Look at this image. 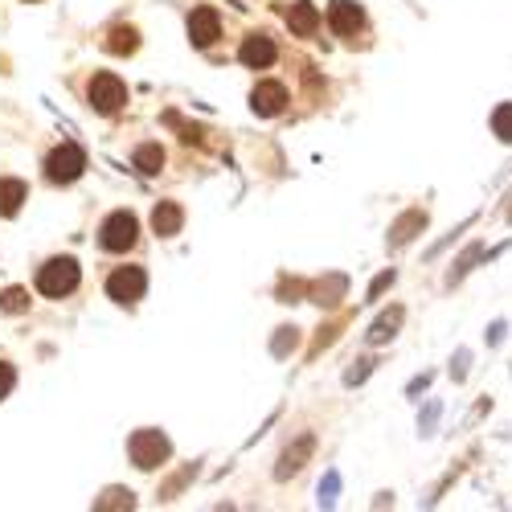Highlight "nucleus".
Returning a JSON list of instances; mask_svg holds the SVG:
<instances>
[{
	"instance_id": "nucleus-5",
	"label": "nucleus",
	"mask_w": 512,
	"mask_h": 512,
	"mask_svg": "<svg viewBox=\"0 0 512 512\" xmlns=\"http://www.w3.org/2000/svg\"><path fill=\"white\" fill-rule=\"evenodd\" d=\"M87 99L99 115H115L123 103H127V87L115 78V74H95L91 78V87H87Z\"/></svg>"
},
{
	"instance_id": "nucleus-10",
	"label": "nucleus",
	"mask_w": 512,
	"mask_h": 512,
	"mask_svg": "<svg viewBox=\"0 0 512 512\" xmlns=\"http://www.w3.org/2000/svg\"><path fill=\"white\" fill-rule=\"evenodd\" d=\"M242 62H246L250 70L271 66V62H275V41H271L267 33H250V37L242 41Z\"/></svg>"
},
{
	"instance_id": "nucleus-3",
	"label": "nucleus",
	"mask_w": 512,
	"mask_h": 512,
	"mask_svg": "<svg viewBox=\"0 0 512 512\" xmlns=\"http://www.w3.org/2000/svg\"><path fill=\"white\" fill-rule=\"evenodd\" d=\"M82 168H87V152H82L78 144H62V148H54L50 160H46V177H50L54 185H70V181L82 177Z\"/></svg>"
},
{
	"instance_id": "nucleus-1",
	"label": "nucleus",
	"mask_w": 512,
	"mask_h": 512,
	"mask_svg": "<svg viewBox=\"0 0 512 512\" xmlns=\"http://www.w3.org/2000/svg\"><path fill=\"white\" fill-rule=\"evenodd\" d=\"M78 287V263L74 259H50L46 267L37 271V291L50 295V300H62Z\"/></svg>"
},
{
	"instance_id": "nucleus-8",
	"label": "nucleus",
	"mask_w": 512,
	"mask_h": 512,
	"mask_svg": "<svg viewBox=\"0 0 512 512\" xmlns=\"http://www.w3.org/2000/svg\"><path fill=\"white\" fill-rule=\"evenodd\" d=\"M218 33H222L218 13H213V9H193V17H189V41H193V46H201V50L213 46Z\"/></svg>"
},
{
	"instance_id": "nucleus-7",
	"label": "nucleus",
	"mask_w": 512,
	"mask_h": 512,
	"mask_svg": "<svg viewBox=\"0 0 512 512\" xmlns=\"http://www.w3.org/2000/svg\"><path fill=\"white\" fill-rule=\"evenodd\" d=\"M328 25H332V33H340V37H353V33L365 25V13L353 5V0H332Z\"/></svg>"
},
{
	"instance_id": "nucleus-2",
	"label": "nucleus",
	"mask_w": 512,
	"mask_h": 512,
	"mask_svg": "<svg viewBox=\"0 0 512 512\" xmlns=\"http://www.w3.org/2000/svg\"><path fill=\"white\" fill-rule=\"evenodd\" d=\"M136 238H140V222H136L127 209L111 213V218L103 222V230H99V242H103V250H111V254L132 250V246H136Z\"/></svg>"
},
{
	"instance_id": "nucleus-15",
	"label": "nucleus",
	"mask_w": 512,
	"mask_h": 512,
	"mask_svg": "<svg viewBox=\"0 0 512 512\" xmlns=\"http://www.w3.org/2000/svg\"><path fill=\"white\" fill-rule=\"evenodd\" d=\"M136 168H140V173H148V177H156L160 168H164V152H160V144H144V148H136Z\"/></svg>"
},
{
	"instance_id": "nucleus-18",
	"label": "nucleus",
	"mask_w": 512,
	"mask_h": 512,
	"mask_svg": "<svg viewBox=\"0 0 512 512\" xmlns=\"http://www.w3.org/2000/svg\"><path fill=\"white\" fill-rule=\"evenodd\" d=\"M402 320V312H390L386 320H377V328L369 332V340H386V336H394V324Z\"/></svg>"
},
{
	"instance_id": "nucleus-19",
	"label": "nucleus",
	"mask_w": 512,
	"mask_h": 512,
	"mask_svg": "<svg viewBox=\"0 0 512 512\" xmlns=\"http://www.w3.org/2000/svg\"><path fill=\"white\" fill-rule=\"evenodd\" d=\"M13 381H17V373H13V365H5V361H0V398H5V394L13 390Z\"/></svg>"
},
{
	"instance_id": "nucleus-9",
	"label": "nucleus",
	"mask_w": 512,
	"mask_h": 512,
	"mask_svg": "<svg viewBox=\"0 0 512 512\" xmlns=\"http://www.w3.org/2000/svg\"><path fill=\"white\" fill-rule=\"evenodd\" d=\"M250 107L259 115H279L287 107V87H283V82H259L254 95H250Z\"/></svg>"
},
{
	"instance_id": "nucleus-4",
	"label": "nucleus",
	"mask_w": 512,
	"mask_h": 512,
	"mask_svg": "<svg viewBox=\"0 0 512 512\" xmlns=\"http://www.w3.org/2000/svg\"><path fill=\"white\" fill-rule=\"evenodd\" d=\"M127 451H132V463L144 467V472H156V467L168 459V439L160 431H136L132 443H127Z\"/></svg>"
},
{
	"instance_id": "nucleus-16",
	"label": "nucleus",
	"mask_w": 512,
	"mask_h": 512,
	"mask_svg": "<svg viewBox=\"0 0 512 512\" xmlns=\"http://www.w3.org/2000/svg\"><path fill=\"white\" fill-rule=\"evenodd\" d=\"M0 308H5V312H25L29 308V295L21 287H9L5 295H0Z\"/></svg>"
},
{
	"instance_id": "nucleus-11",
	"label": "nucleus",
	"mask_w": 512,
	"mask_h": 512,
	"mask_svg": "<svg viewBox=\"0 0 512 512\" xmlns=\"http://www.w3.org/2000/svg\"><path fill=\"white\" fill-rule=\"evenodd\" d=\"M181 226H185L181 205L160 201V205H156V213H152V230H156L160 238H173V234H181Z\"/></svg>"
},
{
	"instance_id": "nucleus-12",
	"label": "nucleus",
	"mask_w": 512,
	"mask_h": 512,
	"mask_svg": "<svg viewBox=\"0 0 512 512\" xmlns=\"http://www.w3.org/2000/svg\"><path fill=\"white\" fill-rule=\"evenodd\" d=\"M287 25H291L295 33H300V37H312V33H316V25H320V13H316L312 5H304V0H300V5H291V13H287Z\"/></svg>"
},
{
	"instance_id": "nucleus-17",
	"label": "nucleus",
	"mask_w": 512,
	"mask_h": 512,
	"mask_svg": "<svg viewBox=\"0 0 512 512\" xmlns=\"http://www.w3.org/2000/svg\"><path fill=\"white\" fill-rule=\"evenodd\" d=\"M492 127H496L500 140H512V103H504V107L492 115Z\"/></svg>"
},
{
	"instance_id": "nucleus-14",
	"label": "nucleus",
	"mask_w": 512,
	"mask_h": 512,
	"mask_svg": "<svg viewBox=\"0 0 512 512\" xmlns=\"http://www.w3.org/2000/svg\"><path fill=\"white\" fill-rule=\"evenodd\" d=\"M136 46H140V33H136L132 25H115L111 37H107V50H111V54H132Z\"/></svg>"
},
{
	"instance_id": "nucleus-6",
	"label": "nucleus",
	"mask_w": 512,
	"mask_h": 512,
	"mask_svg": "<svg viewBox=\"0 0 512 512\" xmlns=\"http://www.w3.org/2000/svg\"><path fill=\"white\" fill-rule=\"evenodd\" d=\"M144 287H148V275L140 267H119L107 279V295H111L115 304H136L140 295H144Z\"/></svg>"
},
{
	"instance_id": "nucleus-13",
	"label": "nucleus",
	"mask_w": 512,
	"mask_h": 512,
	"mask_svg": "<svg viewBox=\"0 0 512 512\" xmlns=\"http://www.w3.org/2000/svg\"><path fill=\"white\" fill-rule=\"evenodd\" d=\"M25 181H0V218H13L25 201Z\"/></svg>"
}]
</instances>
